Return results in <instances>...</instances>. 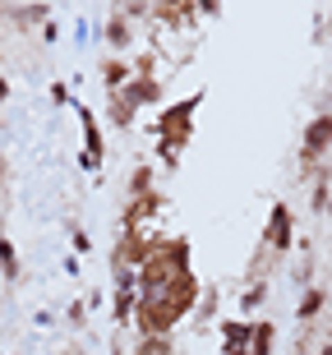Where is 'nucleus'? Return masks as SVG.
Instances as JSON below:
<instances>
[{
    "label": "nucleus",
    "mask_w": 332,
    "mask_h": 355,
    "mask_svg": "<svg viewBox=\"0 0 332 355\" xmlns=\"http://www.w3.org/2000/svg\"><path fill=\"white\" fill-rule=\"evenodd\" d=\"M199 106H203V88L180 97V102H166V111L152 116V134H157L152 153H157V162H166V171L180 166V153H185L189 139H194V111H199Z\"/></svg>",
    "instance_id": "f257e3e1"
},
{
    "label": "nucleus",
    "mask_w": 332,
    "mask_h": 355,
    "mask_svg": "<svg viewBox=\"0 0 332 355\" xmlns=\"http://www.w3.org/2000/svg\"><path fill=\"white\" fill-rule=\"evenodd\" d=\"M166 231H120L116 254H111V268H130V272H143V263L161 250Z\"/></svg>",
    "instance_id": "f03ea898"
},
{
    "label": "nucleus",
    "mask_w": 332,
    "mask_h": 355,
    "mask_svg": "<svg viewBox=\"0 0 332 355\" xmlns=\"http://www.w3.org/2000/svg\"><path fill=\"white\" fill-rule=\"evenodd\" d=\"M166 212V189H152V194H139L125 203L120 212V231H148V222H157Z\"/></svg>",
    "instance_id": "7ed1b4c3"
},
{
    "label": "nucleus",
    "mask_w": 332,
    "mask_h": 355,
    "mask_svg": "<svg viewBox=\"0 0 332 355\" xmlns=\"http://www.w3.org/2000/svg\"><path fill=\"white\" fill-rule=\"evenodd\" d=\"M263 250H272V254H291V250H295V222H291V208H286L281 198L272 203V208H268Z\"/></svg>",
    "instance_id": "20e7f679"
},
{
    "label": "nucleus",
    "mask_w": 332,
    "mask_h": 355,
    "mask_svg": "<svg viewBox=\"0 0 332 355\" xmlns=\"http://www.w3.org/2000/svg\"><path fill=\"white\" fill-rule=\"evenodd\" d=\"M323 153H332V111H319V116L305 125V139H300V157L309 162H319Z\"/></svg>",
    "instance_id": "39448f33"
},
{
    "label": "nucleus",
    "mask_w": 332,
    "mask_h": 355,
    "mask_svg": "<svg viewBox=\"0 0 332 355\" xmlns=\"http://www.w3.org/2000/svg\"><path fill=\"white\" fill-rule=\"evenodd\" d=\"M102 42L111 46V55H125V60L134 55V24L125 19V10H120V5H116V10L107 14V28H102Z\"/></svg>",
    "instance_id": "423d86ee"
},
{
    "label": "nucleus",
    "mask_w": 332,
    "mask_h": 355,
    "mask_svg": "<svg viewBox=\"0 0 332 355\" xmlns=\"http://www.w3.org/2000/svg\"><path fill=\"white\" fill-rule=\"evenodd\" d=\"M69 111L79 116V130H83V153H88V157H97V162H107V144H102V120L93 116V106L74 102Z\"/></svg>",
    "instance_id": "0eeeda50"
},
{
    "label": "nucleus",
    "mask_w": 332,
    "mask_h": 355,
    "mask_svg": "<svg viewBox=\"0 0 332 355\" xmlns=\"http://www.w3.org/2000/svg\"><path fill=\"white\" fill-rule=\"evenodd\" d=\"M217 332H222V355H231V351H250L254 318H240V314H231V318H222V323H217Z\"/></svg>",
    "instance_id": "6e6552de"
},
{
    "label": "nucleus",
    "mask_w": 332,
    "mask_h": 355,
    "mask_svg": "<svg viewBox=\"0 0 332 355\" xmlns=\"http://www.w3.org/2000/svg\"><path fill=\"white\" fill-rule=\"evenodd\" d=\"M120 97H125V102L139 111V106H157L166 92H161V79H143V74H134V79L120 88Z\"/></svg>",
    "instance_id": "1a4fd4ad"
},
{
    "label": "nucleus",
    "mask_w": 332,
    "mask_h": 355,
    "mask_svg": "<svg viewBox=\"0 0 332 355\" xmlns=\"http://www.w3.org/2000/svg\"><path fill=\"white\" fill-rule=\"evenodd\" d=\"M130 79H134V65L125 55H107V60H102V88L107 92H120Z\"/></svg>",
    "instance_id": "9d476101"
},
{
    "label": "nucleus",
    "mask_w": 332,
    "mask_h": 355,
    "mask_svg": "<svg viewBox=\"0 0 332 355\" xmlns=\"http://www.w3.org/2000/svg\"><path fill=\"white\" fill-rule=\"evenodd\" d=\"M152 19L166 28H189L199 19V5H152Z\"/></svg>",
    "instance_id": "9b49d317"
},
{
    "label": "nucleus",
    "mask_w": 332,
    "mask_h": 355,
    "mask_svg": "<svg viewBox=\"0 0 332 355\" xmlns=\"http://www.w3.org/2000/svg\"><path fill=\"white\" fill-rule=\"evenodd\" d=\"M250 355H277V323H272V318H254Z\"/></svg>",
    "instance_id": "f8f14e48"
},
{
    "label": "nucleus",
    "mask_w": 332,
    "mask_h": 355,
    "mask_svg": "<svg viewBox=\"0 0 332 355\" xmlns=\"http://www.w3.org/2000/svg\"><path fill=\"white\" fill-rule=\"evenodd\" d=\"M134 309H139V291H111V318L120 332L134 323Z\"/></svg>",
    "instance_id": "ddd939ff"
},
{
    "label": "nucleus",
    "mask_w": 332,
    "mask_h": 355,
    "mask_svg": "<svg viewBox=\"0 0 332 355\" xmlns=\"http://www.w3.org/2000/svg\"><path fill=\"white\" fill-rule=\"evenodd\" d=\"M323 304H328V291H323V286H305V291H300V304H295V318L309 323V318L323 314Z\"/></svg>",
    "instance_id": "4468645a"
},
{
    "label": "nucleus",
    "mask_w": 332,
    "mask_h": 355,
    "mask_svg": "<svg viewBox=\"0 0 332 355\" xmlns=\"http://www.w3.org/2000/svg\"><path fill=\"white\" fill-rule=\"evenodd\" d=\"M107 120L116 125V130H125V134H130V130H134V120H139V111H134V106L125 102L120 92H111V102H107Z\"/></svg>",
    "instance_id": "2eb2a0df"
},
{
    "label": "nucleus",
    "mask_w": 332,
    "mask_h": 355,
    "mask_svg": "<svg viewBox=\"0 0 332 355\" xmlns=\"http://www.w3.org/2000/svg\"><path fill=\"white\" fill-rule=\"evenodd\" d=\"M268 282L263 277H259V282H250V286H245V295H240V318H250V314H259V309H263L268 304Z\"/></svg>",
    "instance_id": "dca6fc26"
},
{
    "label": "nucleus",
    "mask_w": 332,
    "mask_h": 355,
    "mask_svg": "<svg viewBox=\"0 0 332 355\" xmlns=\"http://www.w3.org/2000/svg\"><path fill=\"white\" fill-rule=\"evenodd\" d=\"M152 189H157V171H152L148 162H139V166L130 171V198H139V194H152Z\"/></svg>",
    "instance_id": "f3484780"
},
{
    "label": "nucleus",
    "mask_w": 332,
    "mask_h": 355,
    "mask_svg": "<svg viewBox=\"0 0 332 355\" xmlns=\"http://www.w3.org/2000/svg\"><path fill=\"white\" fill-rule=\"evenodd\" d=\"M10 19H14V24H28V28H33V24L46 28L55 14H51V5H24V10H10Z\"/></svg>",
    "instance_id": "a211bd4d"
},
{
    "label": "nucleus",
    "mask_w": 332,
    "mask_h": 355,
    "mask_svg": "<svg viewBox=\"0 0 332 355\" xmlns=\"http://www.w3.org/2000/svg\"><path fill=\"white\" fill-rule=\"evenodd\" d=\"M0 277L5 282H19V250H14L10 236H0Z\"/></svg>",
    "instance_id": "6ab92c4d"
},
{
    "label": "nucleus",
    "mask_w": 332,
    "mask_h": 355,
    "mask_svg": "<svg viewBox=\"0 0 332 355\" xmlns=\"http://www.w3.org/2000/svg\"><path fill=\"white\" fill-rule=\"evenodd\" d=\"M217 300H222V295H217V286H208L199 295V309H194V318H199V323H208V318L217 314Z\"/></svg>",
    "instance_id": "aec40b11"
},
{
    "label": "nucleus",
    "mask_w": 332,
    "mask_h": 355,
    "mask_svg": "<svg viewBox=\"0 0 332 355\" xmlns=\"http://www.w3.org/2000/svg\"><path fill=\"white\" fill-rule=\"evenodd\" d=\"M46 97H51L55 111H60V106H74V97H69V83H60V79H55L51 88H46Z\"/></svg>",
    "instance_id": "412c9836"
},
{
    "label": "nucleus",
    "mask_w": 332,
    "mask_h": 355,
    "mask_svg": "<svg viewBox=\"0 0 332 355\" xmlns=\"http://www.w3.org/2000/svg\"><path fill=\"white\" fill-rule=\"evenodd\" d=\"M69 245H74V254H93V236H88V231H83V226H74V231H69Z\"/></svg>",
    "instance_id": "4be33fe9"
},
{
    "label": "nucleus",
    "mask_w": 332,
    "mask_h": 355,
    "mask_svg": "<svg viewBox=\"0 0 332 355\" xmlns=\"http://www.w3.org/2000/svg\"><path fill=\"white\" fill-rule=\"evenodd\" d=\"M309 203H314L319 212H328V203H332V184H328V180H323V184H314V194H309Z\"/></svg>",
    "instance_id": "5701e85b"
},
{
    "label": "nucleus",
    "mask_w": 332,
    "mask_h": 355,
    "mask_svg": "<svg viewBox=\"0 0 332 355\" xmlns=\"http://www.w3.org/2000/svg\"><path fill=\"white\" fill-rule=\"evenodd\" d=\"M69 323H74V328H83V323H88V300H74V304H69Z\"/></svg>",
    "instance_id": "b1692460"
},
{
    "label": "nucleus",
    "mask_w": 332,
    "mask_h": 355,
    "mask_svg": "<svg viewBox=\"0 0 332 355\" xmlns=\"http://www.w3.org/2000/svg\"><path fill=\"white\" fill-rule=\"evenodd\" d=\"M55 37H60V24H55V19H51V24L42 28V42H55Z\"/></svg>",
    "instance_id": "393cba45"
},
{
    "label": "nucleus",
    "mask_w": 332,
    "mask_h": 355,
    "mask_svg": "<svg viewBox=\"0 0 332 355\" xmlns=\"http://www.w3.org/2000/svg\"><path fill=\"white\" fill-rule=\"evenodd\" d=\"M65 272H69V277H79V272H83V263H79V254H69V259H65Z\"/></svg>",
    "instance_id": "a878e982"
},
{
    "label": "nucleus",
    "mask_w": 332,
    "mask_h": 355,
    "mask_svg": "<svg viewBox=\"0 0 332 355\" xmlns=\"http://www.w3.org/2000/svg\"><path fill=\"white\" fill-rule=\"evenodd\" d=\"M5 97H10V79H5V74H0V102H5Z\"/></svg>",
    "instance_id": "bb28decb"
},
{
    "label": "nucleus",
    "mask_w": 332,
    "mask_h": 355,
    "mask_svg": "<svg viewBox=\"0 0 332 355\" xmlns=\"http://www.w3.org/2000/svg\"><path fill=\"white\" fill-rule=\"evenodd\" d=\"M111 355H125V342H120V337H116V342H111Z\"/></svg>",
    "instance_id": "cd10ccee"
},
{
    "label": "nucleus",
    "mask_w": 332,
    "mask_h": 355,
    "mask_svg": "<svg viewBox=\"0 0 332 355\" xmlns=\"http://www.w3.org/2000/svg\"><path fill=\"white\" fill-rule=\"evenodd\" d=\"M314 355H332V342H328V346H319V351H314Z\"/></svg>",
    "instance_id": "c85d7f7f"
},
{
    "label": "nucleus",
    "mask_w": 332,
    "mask_h": 355,
    "mask_svg": "<svg viewBox=\"0 0 332 355\" xmlns=\"http://www.w3.org/2000/svg\"><path fill=\"white\" fill-rule=\"evenodd\" d=\"M328 222H332V203H328Z\"/></svg>",
    "instance_id": "c756f323"
},
{
    "label": "nucleus",
    "mask_w": 332,
    "mask_h": 355,
    "mask_svg": "<svg viewBox=\"0 0 332 355\" xmlns=\"http://www.w3.org/2000/svg\"><path fill=\"white\" fill-rule=\"evenodd\" d=\"M231 355H250V351H231Z\"/></svg>",
    "instance_id": "7c9ffc66"
},
{
    "label": "nucleus",
    "mask_w": 332,
    "mask_h": 355,
    "mask_svg": "<svg viewBox=\"0 0 332 355\" xmlns=\"http://www.w3.org/2000/svg\"><path fill=\"white\" fill-rule=\"evenodd\" d=\"M0 355H5V346H0Z\"/></svg>",
    "instance_id": "2f4dec72"
}]
</instances>
